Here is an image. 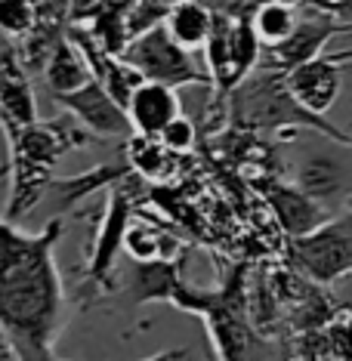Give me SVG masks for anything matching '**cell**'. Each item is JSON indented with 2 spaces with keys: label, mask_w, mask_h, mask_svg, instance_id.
I'll use <instances>...</instances> for the list:
<instances>
[{
  "label": "cell",
  "mask_w": 352,
  "mask_h": 361,
  "mask_svg": "<svg viewBox=\"0 0 352 361\" xmlns=\"http://www.w3.org/2000/svg\"><path fill=\"white\" fill-rule=\"evenodd\" d=\"M40 0H0V35L25 37L37 22Z\"/></svg>",
  "instance_id": "obj_19"
},
{
  "label": "cell",
  "mask_w": 352,
  "mask_h": 361,
  "mask_svg": "<svg viewBox=\"0 0 352 361\" xmlns=\"http://www.w3.org/2000/svg\"><path fill=\"white\" fill-rule=\"evenodd\" d=\"M306 6L331 13L334 19H352V0H306Z\"/></svg>",
  "instance_id": "obj_23"
},
{
  "label": "cell",
  "mask_w": 352,
  "mask_h": 361,
  "mask_svg": "<svg viewBox=\"0 0 352 361\" xmlns=\"http://www.w3.org/2000/svg\"><path fill=\"white\" fill-rule=\"evenodd\" d=\"M164 28L186 50H204L210 28H214V10L204 0H174L164 16Z\"/></svg>",
  "instance_id": "obj_13"
},
{
  "label": "cell",
  "mask_w": 352,
  "mask_h": 361,
  "mask_svg": "<svg viewBox=\"0 0 352 361\" xmlns=\"http://www.w3.org/2000/svg\"><path fill=\"white\" fill-rule=\"evenodd\" d=\"M266 198H269V207L275 210L281 228L288 232V238L312 232L315 226H322L327 219L322 210V201L306 195L300 185H275L266 192Z\"/></svg>",
  "instance_id": "obj_12"
},
{
  "label": "cell",
  "mask_w": 352,
  "mask_h": 361,
  "mask_svg": "<svg viewBox=\"0 0 352 361\" xmlns=\"http://www.w3.org/2000/svg\"><path fill=\"white\" fill-rule=\"evenodd\" d=\"M0 118H10L16 124L37 121V99L25 78V65L16 50H0Z\"/></svg>",
  "instance_id": "obj_11"
},
{
  "label": "cell",
  "mask_w": 352,
  "mask_h": 361,
  "mask_svg": "<svg viewBox=\"0 0 352 361\" xmlns=\"http://www.w3.org/2000/svg\"><path fill=\"white\" fill-rule=\"evenodd\" d=\"M340 75H343V65L334 62L327 53H322L315 59L297 65V68L284 71V80H288L293 99L306 111L327 114L340 96Z\"/></svg>",
  "instance_id": "obj_8"
},
{
  "label": "cell",
  "mask_w": 352,
  "mask_h": 361,
  "mask_svg": "<svg viewBox=\"0 0 352 361\" xmlns=\"http://www.w3.org/2000/svg\"><path fill=\"white\" fill-rule=\"evenodd\" d=\"M297 6H288V4H278V0H263V4L253 10L250 22H253V31L257 37L263 40V47H275L281 44L284 37L293 31L297 25Z\"/></svg>",
  "instance_id": "obj_16"
},
{
  "label": "cell",
  "mask_w": 352,
  "mask_h": 361,
  "mask_svg": "<svg viewBox=\"0 0 352 361\" xmlns=\"http://www.w3.org/2000/svg\"><path fill=\"white\" fill-rule=\"evenodd\" d=\"M214 13H223L229 19H244V16H253L263 0H204Z\"/></svg>",
  "instance_id": "obj_22"
},
{
  "label": "cell",
  "mask_w": 352,
  "mask_h": 361,
  "mask_svg": "<svg viewBox=\"0 0 352 361\" xmlns=\"http://www.w3.org/2000/svg\"><path fill=\"white\" fill-rule=\"evenodd\" d=\"M127 62H133L142 71L145 80H161L170 87H189V84H207L210 87V75L207 68H198L192 59V50H186L183 44H176L170 37V31L164 28V22L158 25L139 31L136 37L127 40L124 47Z\"/></svg>",
  "instance_id": "obj_5"
},
{
  "label": "cell",
  "mask_w": 352,
  "mask_h": 361,
  "mask_svg": "<svg viewBox=\"0 0 352 361\" xmlns=\"http://www.w3.org/2000/svg\"><path fill=\"white\" fill-rule=\"evenodd\" d=\"M291 259L309 281L331 287L352 275V210L324 219L312 232L291 238Z\"/></svg>",
  "instance_id": "obj_4"
},
{
  "label": "cell",
  "mask_w": 352,
  "mask_h": 361,
  "mask_svg": "<svg viewBox=\"0 0 352 361\" xmlns=\"http://www.w3.org/2000/svg\"><path fill=\"white\" fill-rule=\"evenodd\" d=\"M99 80H102V87L109 90L114 99L127 109L130 96L136 93V87L142 84L145 78H142V71H139L133 62L124 59V56H109L105 65H102V71H99Z\"/></svg>",
  "instance_id": "obj_18"
},
{
  "label": "cell",
  "mask_w": 352,
  "mask_h": 361,
  "mask_svg": "<svg viewBox=\"0 0 352 361\" xmlns=\"http://www.w3.org/2000/svg\"><path fill=\"white\" fill-rule=\"evenodd\" d=\"M56 102H59L62 109H68L87 130H93V133H99V136H124L133 130L130 127V118H127V109L102 87L99 78L87 80L84 87L71 90V93L56 96Z\"/></svg>",
  "instance_id": "obj_7"
},
{
  "label": "cell",
  "mask_w": 352,
  "mask_h": 361,
  "mask_svg": "<svg viewBox=\"0 0 352 361\" xmlns=\"http://www.w3.org/2000/svg\"><path fill=\"white\" fill-rule=\"evenodd\" d=\"M238 111H244V121L260 127H288V124H306L327 133L331 139H337L340 145H352V139L337 130L331 121H324V114H312L293 99V93L288 90V80H284V71L278 68H263L260 65L257 75H250L238 84Z\"/></svg>",
  "instance_id": "obj_3"
},
{
  "label": "cell",
  "mask_w": 352,
  "mask_h": 361,
  "mask_svg": "<svg viewBox=\"0 0 352 361\" xmlns=\"http://www.w3.org/2000/svg\"><path fill=\"white\" fill-rule=\"evenodd\" d=\"M334 62H343V59H352V50H340V53H327Z\"/></svg>",
  "instance_id": "obj_24"
},
{
  "label": "cell",
  "mask_w": 352,
  "mask_h": 361,
  "mask_svg": "<svg viewBox=\"0 0 352 361\" xmlns=\"http://www.w3.org/2000/svg\"><path fill=\"white\" fill-rule=\"evenodd\" d=\"M130 219H133L130 195L121 192V188H114L111 198H109V207H105V216L99 223V232H96L93 257H90V266H87L90 284H109L114 259H118L121 247H124V235H127Z\"/></svg>",
  "instance_id": "obj_9"
},
{
  "label": "cell",
  "mask_w": 352,
  "mask_h": 361,
  "mask_svg": "<svg viewBox=\"0 0 352 361\" xmlns=\"http://www.w3.org/2000/svg\"><path fill=\"white\" fill-rule=\"evenodd\" d=\"M278 4H288V6H303L306 0H278Z\"/></svg>",
  "instance_id": "obj_25"
},
{
  "label": "cell",
  "mask_w": 352,
  "mask_h": 361,
  "mask_svg": "<svg viewBox=\"0 0 352 361\" xmlns=\"http://www.w3.org/2000/svg\"><path fill=\"white\" fill-rule=\"evenodd\" d=\"M124 250L136 262H152L164 253V235L149 223H133L130 219L127 235H124Z\"/></svg>",
  "instance_id": "obj_20"
},
{
  "label": "cell",
  "mask_w": 352,
  "mask_h": 361,
  "mask_svg": "<svg viewBox=\"0 0 352 361\" xmlns=\"http://www.w3.org/2000/svg\"><path fill=\"white\" fill-rule=\"evenodd\" d=\"M340 65H343V62H340ZM343 68H352V62H349V65H343Z\"/></svg>",
  "instance_id": "obj_26"
},
{
  "label": "cell",
  "mask_w": 352,
  "mask_h": 361,
  "mask_svg": "<svg viewBox=\"0 0 352 361\" xmlns=\"http://www.w3.org/2000/svg\"><path fill=\"white\" fill-rule=\"evenodd\" d=\"M59 235L62 219H50L37 235L0 219V327L19 358H53L65 324V290L53 259Z\"/></svg>",
  "instance_id": "obj_1"
},
{
  "label": "cell",
  "mask_w": 352,
  "mask_h": 361,
  "mask_svg": "<svg viewBox=\"0 0 352 361\" xmlns=\"http://www.w3.org/2000/svg\"><path fill=\"white\" fill-rule=\"evenodd\" d=\"M0 127L6 133L10 145V204H6V219H19L35 207L40 195L50 188V170L68 149L80 145V130H75L68 121H50V124H16L10 118H0Z\"/></svg>",
  "instance_id": "obj_2"
},
{
  "label": "cell",
  "mask_w": 352,
  "mask_h": 361,
  "mask_svg": "<svg viewBox=\"0 0 352 361\" xmlns=\"http://www.w3.org/2000/svg\"><path fill=\"white\" fill-rule=\"evenodd\" d=\"M176 114H183L176 87L161 84V80H142L127 102L130 127H133V133L142 136H158Z\"/></svg>",
  "instance_id": "obj_10"
},
{
  "label": "cell",
  "mask_w": 352,
  "mask_h": 361,
  "mask_svg": "<svg viewBox=\"0 0 352 361\" xmlns=\"http://www.w3.org/2000/svg\"><path fill=\"white\" fill-rule=\"evenodd\" d=\"M306 6V4H303ZM340 31H352V22H340L334 19L331 13L312 10L306 6V16H300L297 25L281 44L275 47H263V56H260V65L263 68H278V71H291L297 65L315 59V56L324 53V44ZM257 65V68H260Z\"/></svg>",
  "instance_id": "obj_6"
},
{
  "label": "cell",
  "mask_w": 352,
  "mask_h": 361,
  "mask_svg": "<svg viewBox=\"0 0 352 361\" xmlns=\"http://www.w3.org/2000/svg\"><path fill=\"white\" fill-rule=\"evenodd\" d=\"M297 185L306 195H312L315 201H327V198H334V195L340 192L343 173H340V167L334 161L312 158V161L303 164V170H300V176H297Z\"/></svg>",
  "instance_id": "obj_17"
},
{
  "label": "cell",
  "mask_w": 352,
  "mask_h": 361,
  "mask_svg": "<svg viewBox=\"0 0 352 361\" xmlns=\"http://www.w3.org/2000/svg\"><path fill=\"white\" fill-rule=\"evenodd\" d=\"M127 161H130V167H133L142 179H149V183H164V179H170V173H174V167H176L174 152H170L158 136H142V133L130 136Z\"/></svg>",
  "instance_id": "obj_15"
},
{
  "label": "cell",
  "mask_w": 352,
  "mask_h": 361,
  "mask_svg": "<svg viewBox=\"0 0 352 361\" xmlns=\"http://www.w3.org/2000/svg\"><path fill=\"white\" fill-rule=\"evenodd\" d=\"M158 139L174 154H183V152H189L192 145H195V124L186 118V114H176V118L158 133Z\"/></svg>",
  "instance_id": "obj_21"
},
{
  "label": "cell",
  "mask_w": 352,
  "mask_h": 361,
  "mask_svg": "<svg viewBox=\"0 0 352 361\" xmlns=\"http://www.w3.org/2000/svg\"><path fill=\"white\" fill-rule=\"evenodd\" d=\"M349 210H352V198H349Z\"/></svg>",
  "instance_id": "obj_27"
},
{
  "label": "cell",
  "mask_w": 352,
  "mask_h": 361,
  "mask_svg": "<svg viewBox=\"0 0 352 361\" xmlns=\"http://www.w3.org/2000/svg\"><path fill=\"white\" fill-rule=\"evenodd\" d=\"M44 78L53 90V96H62V93H71V90L84 87L87 80H93L96 75H93V68H90L87 56L78 50V44L65 35L50 50V56H47Z\"/></svg>",
  "instance_id": "obj_14"
}]
</instances>
